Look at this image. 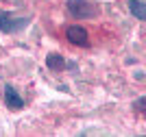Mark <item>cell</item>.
I'll list each match as a JSON object with an SVG mask.
<instances>
[{
  "label": "cell",
  "instance_id": "1",
  "mask_svg": "<svg viewBox=\"0 0 146 137\" xmlns=\"http://www.w3.org/2000/svg\"><path fill=\"white\" fill-rule=\"evenodd\" d=\"M68 11H70V15L76 20H87V18H94L98 13L96 5L94 2H90V0H68Z\"/></svg>",
  "mask_w": 146,
  "mask_h": 137
},
{
  "label": "cell",
  "instance_id": "7",
  "mask_svg": "<svg viewBox=\"0 0 146 137\" xmlns=\"http://www.w3.org/2000/svg\"><path fill=\"white\" fill-rule=\"evenodd\" d=\"M133 109L140 111V113H146V96H142V98H137V100L133 102Z\"/></svg>",
  "mask_w": 146,
  "mask_h": 137
},
{
  "label": "cell",
  "instance_id": "3",
  "mask_svg": "<svg viewBox=\"0 0 146 137\" xmlns=\"http://www.w3.org/2000/svg\"><path fill=\"white\" fill-rule=\"evenodd\" d=\"M66 37H68V42L74 44V46H81V48L90 46V35H87V30L83 28V26H76V24L68 26L66 28Z\"/></svg>",
  "mask_w": 146,
  "mask_h": 137
},
{
  "label": "cell",
  "instance_id": "4",
  "mask_svg": "<svg viewBox=\"0 0 146 137\" xmlns=\"http://www.w3.org/2000/svg\"><path fill=\"white\" fill-rule=\"evenodd\" d=\"M5 102H7V107L11 109V111H20V109L24 107V98H22V96L18 94V89L11 87V85L5 87Z\"/></svg>",
  "mask_w": 146,
  "mask_h": 137
},
{
  "label": "cell",
  "instance_id": "2",
  "mask_svg": "<svg viewBox=\"0 0 146 137\" xmlns=\"http://www.w3.org/2000/svg\"><path fill=\"white\" fill-rule=\"evenodd\" d=\"M29 22H31L29 18H13L11 13H7L5 18L0 20V30L7 33V35H11V33H20L22 28L29 26Z\"/></svg>",
  "mask_w": 146,
  "mask_h": 137
},
{
  "label": "cell",
  "instance_id": "6",
  "mask_svg": "<svg viewBox=\"0 0 146 137\" xmlns=\"http://www.w3.org/2000/svg\"><path fill=\"white\" fill-rule=\"evenodd\" d=\"M46 66L50 68V70H55V72H61L63 68H66V61H63V57L57 52H50L48 57H46Z\"/></svg>",
  "mask_w": 146,
  "mask_h": 137
},
{
  "label": "cell",
  "instance_id": "5",
  "mask_svg": "<svg viewBox=\"0 0 146 137\" xmlns=\"http://www.w3.org/2000/svg\"><path fill=\"white\" fill-rule=\"evenodd\" d=\"M129 11L137 20H146V0H129Z\"/></svg>",
  "mask_w": 146,
  "mask_h": 137
}]
</instances>
